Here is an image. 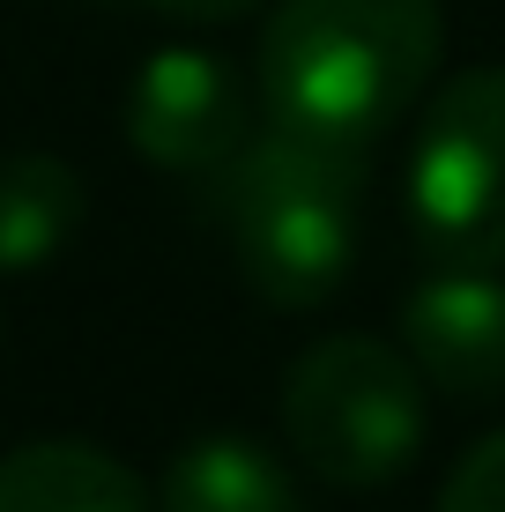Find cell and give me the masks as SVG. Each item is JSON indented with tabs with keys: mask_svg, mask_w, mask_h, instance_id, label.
Segmentation results:
<instances>
[{
	"mask_svg": "<svg viewBox=\"0 0 505 512\" xmlns=\"http://www.w3.org/2000/svg\"><path fill=\"white\" fill-rule=\"evenodd\" d=\"M446 52L439 0H275L253 97L268 127L379 149L431 97Z\"/></svg>",
	"mask_w": 505,
	"mask_h": 512,
	"instance_id": "obj_1",
	"label": "cell"
},
{
	"mask_svg": "<svg viewBox=\"0 0 505 512\" xmlns=\"http://www.w3.org/2000/svg\"><path fill=\"white\" fill-rule=\"evenodd\" d=\"M208 186H216L223 245H231L238 275L260 305L312 312L342 290V275L357 260L372 149L260 127Z\"/></svg>",
	"mask_w": 505,
	"mask_h": 512,
	"instance_id": "obj_2",
	"label": "cell"
},
{
	"mask_svg": "<svg viewBox=\"0 0 505 512\" xmlns=\"http://www.w3.org/2000/svg\"><path fill=\"white\" fill-rule=\"evenodd\" d=\"M283 446L335 490L394 483L431 431V386L402 342L327 334L283 372Z\"/></svg>",
	"mask_w": 505,
	"mask_h": 512,
	"instance_id": "obj_3",
	"label": "cell"
},
{
	"mask_svg": "<svg viewBox=\"0 0 505 512\" xmlns=\"http://www.w3.org/2000/svg\"><path fill=\"white\" fill-rule=\"evenodd\" d=\"M402 216L439 268H505V67H461L416 104Z\"/></svg>",
	"mask_w": 505,
	"mask_h": 512,
	"instance_id": "obj_4",
	"label": "cell"
},
{
	"mask_svg": "<svg viewBox=\"0 0 505 512\" xmlns=\"http://www.w3.org/2000/svg\"><path fill=\"white\" fill-rule=\"evenodd\" d=\"M253 90L223 52L201 45H164L134 67L127 82V141L156 171H186V179H216L238 149L260 134L253 127Z\"/></svg>",
	"mask_w": 505,
	"mask_h": 512,
	"instance_id": "obj_5",
	"label": "cell"
},
{
	"mask_svg": "<svg viewBox=\"0 0 505 512\" xmlns=\"http://www.w3.org/2000/svg\"><path fill=\"white\" fill-rule=\"evenodd\" d=\"M402 349L446 401H505V268H439L402 297Z\"/></svg>",
	"mask_w": 505,
	"mask_h": 512,
	"instance_id": "obj_6",
	"label": "cell"
},
{
	"mask_svg": "<svg viewBox=\"0 0 505 512\" xmlns=\"http://www.w3.org/2000/svg\"><path fill=\"white\" fill-rule=\"evenodd\" d=\"M0 512H156V490L90 438H30L0 453Z\"/></svg>",
	"mask_w": 505,
	"mask_h": 512,
	"instance_id": "obj_7",
	"label": "cell"
},
{
	"mask_svg": "<svg viewBox=\"0 0 505 512\" xmlns=\"http://www.w3.org/2000/svg\"><path fill=\"white\" fill-rule=\"evenodd\" d=\"M156 512H305V498L283 453L238 431H208L171 453L164 483H156Z\"/></svg>",
	"mask_w": 505,
	"mask_h": 512,
	"instance_id": "obj_8",
	"label": "cell"
},
{
	"mask_svg": "<svg viewBox=\"0 0 505 512\" xmlns=\"http://www.w3.org/2000/svg\"><path fill=\"white\" fill-rule=\"evenodd\" d=\"M90 216V193H82L75 164L45 149H15L0 156V275L45 268L67 238Z\"/></svg>",
	"mask_w": 505,
	"mask_h": 512,
	"instance_id": "obj_9",
	"label": "cell"
},
{
	"mask_svg": "<svg viewBox=\"0 0 505 512\" xmlns=\"http://www.w3.org/2000/svg\"><path fill=\"white\" fill-rule=\"evenodd\" d=\"M431 512H505V431L476 438L439 483V505Z\"/></svg>",
	"mask_w": 505,
	"mask_h": 512,
	"instance_id": "obj_10",
	"label": "cell"
},
{
	"mask_svg": "<svg viewBox=\"0 0 505 512\" xmlns=\"http://www.w3.org/2000/svg\"><path fill=\"white\" fill-rule=\"evenodd\" d=\"M156 15H179V23H231V15H253L260 0H142Z\"/></svg>",
	"mask_w": 505,
	"mask_h": 512,
	"instance_id": "obj_11",
	"label": "cell"
}]
</instances>
